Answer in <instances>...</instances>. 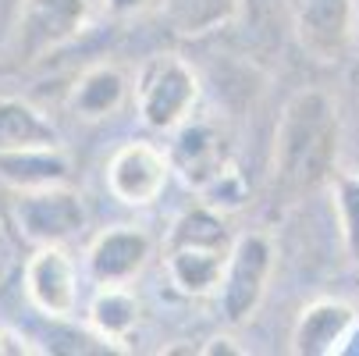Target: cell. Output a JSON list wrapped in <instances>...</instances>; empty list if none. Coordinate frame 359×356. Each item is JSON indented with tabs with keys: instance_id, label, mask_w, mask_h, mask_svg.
Instances as JSON below:
<instances>
[{
	"instance_id": "cell-1",
	"label": "cell",
	"mask_w": 359,
	"mask_h": 356,
	"mask_svg": "<svg viewBox=\"0 0 359 356\" xmlns=\"http://www.w3.org/2000/svg\"><path fill=\"white\" fill-rule=\"evenodd\" d=\"M338 132L334 100L324 89H299L285 104L274 132V196L295 203L317 185L331 182L338 161Z\"/></svg>"
},
{
	"instance_id": "cell-2",
	"label": "cell",
	"mask_w": 359,
	"mask_h": 356,
	"mask_svg": "<svg viewBox=\"0 0 359 356\" xmlns=\"http://www.w3.org/2000/svg\"><path fill=\"white\" fill-rule=\"evenodd\" d=\"M199 75L178 54L149 58L135 75V114L153 132H175L199 111Z\"/></svg>"
},
{
	"instance_id": "cell-3",
	"label": "cell",
	"mask_w": 359,
	"mask_h": 356,
	"mask_svg": "<svg viewBox=\"0 0 359 356\" xmlns=\"http://www.w3.org/2000/svg\"><path fill=\"white\" fill-rule=\"evenodd\" d=\"M274 261H278V249L267 232H242L235 239L221 285L214 292L217 314L224 317V324L238 328L256 317V310H260V303L267 296L271 275H274Z\"/></svg>"
},
{
	"instance_id": "cell-4",
	"label": "cell",
	"mask_w": 359,
	"mask_h": 356,
	"mask_svg": "<svg viewBox=\"0 0 359 356\" xmlns=\"http://www.w3.org/2000/svg\"><path fill=\"white\" fill-rule=\"evenodd\" d=\"M93 22V0H22L15 43L22 61H39L75 43Z\"/></svg>"
},
{
	"instance_id": "cell-5",
	"label": "cell",
	"mask_w": 359,
	"mask_h": 356,
	"mask_svg": "<svg viewBox=\"0 0 359 356\" xmlns=\"http://www.w3.org/2000/svg\"><path fill=\"white\" fill-rule=\"evenodd\" d=\"M15 225L32 246H65L86 228V203L68 185L25 189L15 199Z\"/></svg>"
},
{
	"instance_id": "cell-6",
	"label": "cell",
	"mask_w": 359,
	"mask_h": 356,
	"mask_svg": "<svg viewBox=\"0 0 359 356\" xmlns=\"http://www.w3.org/2000/svg\"><path fill=\"white\" fill-rule=\"evenodd\" d=\"M171 157L168 150L146 139L121 143L107 161V189L125 207H149L157 203L171 182Z\"/></svg>"
},
{
	"instance_id": "cell-7",
	"label": "cell",
	"mask_w": 359,
	"mask_h": 356,
	"mask_svg": "<svg viewBox=\"0 0 359 356\" xmlns=\"http://www.w3.org/2000/svg\"><path fill=\"white\" fill-rule=\"evenodd\" d=\"M295 36L313 61H341L359 36L355 0H295Z\"/></svg>"
},
{
	"instance_id": "cell-8",
	"label": "cell",
	"mask_w": 359,
	"mask_h": 356,
	"mask_svg": "<svg viewBox=\"0 0 359 356\" xmlns=\"http://www.w3.org/2000/svg\"><path fill=\"white\" fill-rule=\"evenodd\" d=\"M25 296L50 321L79 314V264L65 246H36L25 261Z\"/></svg>"
},
{
	"instance_id": "cell-9",
	"label": "cell",
	"mask_w": 359,
	"mask_h": 356,
	"mask_svg": "<svg viewBox=\"0 0 359 356\" xmlns=\"http://www.w3.org/2000/svg\"><path fill=\"white\" fill-rule=\"evenodd\" d=\"M168 157H171V168L178 171V178L196 192L231 168L228 139H224L221 125L207 114H192L185 125H178L171 132Z\"/></svg>"
},
{
	"instance_id": "cell-10",
	"label": "cell",
	"mask_w": 359,
	"mask_h": 356,
	"mask_svg": "<svg viewBox=\"0 0 359 356\" xmlns=\"http://www.w3.org/2000/svg\"><path fill=\"white\" fill-rule=\"evenodd\" d=\"M153 257V239L139 225L104 228L86 249V271L96 285H132Z\"/></svg>"
},
{
	"instance_id": "cell-11",
	"label": "cell",
	"mask_w": 359,
	"mask_h": 356,
	"mask_svg": "<svg viewBox=\"0 0 359 356\" xmlns=\"http://www.w3.org/2000/svg\"><path fill=\"white\" fill-rule=\"evenodd\" d=\"M355 317L359 310L348 299L324 296V299L306 303L292 328V352L295 356H338V345L348 335Z\"/></svg>"
},
{
	"instance_id": "cell-12",
	"label": "cell",
	"mask_w": 359,
	"mask_h": 356,
	"mask_svg": "<svg viewBox=\"0 0 359 356\" xmlns=\"http://www.w3.org/2000/svg\"><path fill=\"white\" fill-rule=\"evenodd\" d=\"M228 253L231 246H214V242H164V268L182 296L203 299L217 292Z\"/></svg>"
},
{
	"instance_id": "cell-13",
	"label": "cell",
	"mask_w": 359,
	"mask_h": 356,
	"mask_svg": "<svg viewBox=\"0 0 359 356\" xmlns=\"http://www.w3.org/2000/svg\"><path fill=\"white\" fill-rule=\"evenodd\" d=\"M128 93H132L128 75L118 65L104 61V65H93L79 75L68 104L82 121H104V118H114L128 104Z\"/></svg>"
},
{
	"instance_id": "cell-14",
	"label": "cell",
	"mask_w": 359,
	"mask_h": 356,
	"mask_svg": "<svg viewBox=\"0 0 359 356\" xmlns=\"http://www.w3.org/2000/svg\"><path fill=\"white\" fill-rule=\"evenodd\" d=\"M139 317H142V307L132 285H96L86 310L93 335L111 349H125V342L139 328Z\"/></svg>"
},
{
	"instance_id": "cell-15",
	"label": "cell",
	"mask_w": 359,
	"mask_h": 356,
	"mask_svg": "<svg viewBox=\"0 0 359 356\" xmlns=\"http://www.w3.org/2000/svg\"><path fill=\"white\" fill-rule=\"evenodd\" d=\"M61 146V132L36 104L22 96H0V154Z\"/></svg>"
},
{
	"instance_id": "cell-16",
	"label": "cell",
	"mask_w": 359,
	"mask_h": 356,
	"mask_svg": "<svg viewBox=\"0 0 359 356\" xmlns=\"http://www.w3.org/2000/svg\"><path fill=\"white\" fill-rule=\"evenodd\" d=\"M72 161L61 146L46 150H18V154H0V182H8L15 192L46 189V185H68Z\"/></svg>"
},
{
	"instance_id": "cell-17",
	"label": "cell",
	"mask_w": 359,
	"mask_h": 356,
	"mask_svg": "<svg viewBox=\"0 0 359 356\" xmlns=\"http://www.w3.org/2000/svg\"><path fill=\"white\" fill-rule=\"evenodd\" d=\"M331 207L348 261L359 264V171H345L331 178Z\"/></svg>"
},
{
	"instance_id": "cell-18",
	"label": "cell",
	"mask_w": 359,
	"mask_h": 356,
	"mask_svg": "<svg viewBox=\"0 0 359 356\" xmlns=\"http://www.w3.org/2000/svg\"><path fill=\"white\" fill-rule=\"evenodd\" d=\"M199 199L207 203V207L221 211V214H231V211L245 207L249 192H245L242 175H238V171H235V164H231V168H228V171H221L210 185H203V189H199Z\"/></svg>"
},
{
	"instance_id": "cell-19",
	"label": "cell",
	"mask_w": 359,
	"mask_h": 356,
	"mask_svg": "<svg viewBox=\"0 0 359 356\" xmlns=\"http://www.w3.org/2000/svg\"><path fill=\"white\" fill-rule=\"evenodd\" d=\"M161 0H104V11L111 18H139L146 11H153Z\"/></svg>"
},
{
	"instance_id": "cell-20",
	"label": "cell",
	"mask_w": 359,
	"mask_h": 356,
	"mask_svg": "<svg viewBox=\"0 0 359 356\" xmlns=\"http://www.w3.org/2000/svg\"><path fill=\"white\" fill-rule=\"evenodd\" d=\"M32 352H39V349L29 338H22L8 324H0V356H32Z\"/></svg>"
},
{
	"instance_id": "cell-21",
	"label": "cell",
	"mask_w": 359,
	"mask_h": 356,
	"mask_svg": "<svg viewBox=\"0 0 359 356\" xmlns=\"http://www.w3.org/2000/svg\"><path fill=\"white\" fill-rule=\"evenodd\" d=\"M203 356H245V345H235L231 335H214L207 345H199Z\"/></svg>"
},
{
	"instance_id": "cell-22",
	"label": "cell",
	"mask_w": 359,
	"mask_h": 356,
	"mask_svg": "<svg viewBox=\"0 0 359 356\" xmlns=\"http://www.w3.org/2000/svg\"><path fill=\"white\" fill-rule=\"evenodd\" d=\"M338 356H359V317L352 321L348 335L341 338V345H338Z\"/></svg>"
}]
</instances>
